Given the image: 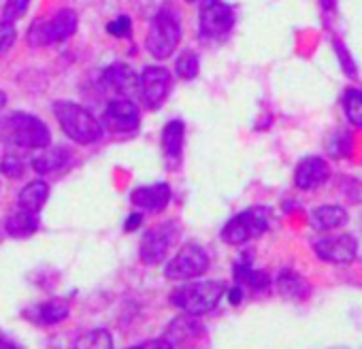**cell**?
Here are the masks:
<instances>
[{
	"label": "cell",
	"instance_id": "6da1fadb",
	"mask_svg": "<svg viewBox=\"0 0 362 349\" xmlns=\"http://www.w3.org/2000/svg\"><path fill=\"white\" fill-rule=\"evenodd\" d=\"M54 115L64 130V134L79 143V145H92L103 136L100 122L79 102L73 100H56L54 102Z\"/></svg>",
	"mask_w": 362,
	"mask_h": 349
},
{
	"label": "cell",
	"instance_id": "7a4b0ae2",
	"mask_svg": "<svg viewBox=\"0 0 362 349\" xmlns=\"http://www.w3.org/2000/svg\"><path fill=\"white\" fill-rule=\"evenodd\" d=\"M224 294H226V285L222 281H194L175 288L168 300L170 304L190 315H203L214 311Z\"/></svg>",
	"mask_w": 362,
	"mask_h": 349
},
{
	"label": "cell",
	"instance_id": "3957f363",
	"mask_svg": "<svg viewBox=\"0 0 362 349\" xmlns=\"http://www.w3.org/2000/svg\"><path fill=\"white\" fill-rule=\"evenodd\" d=\"M3 138L18 149H45L49 147L52 134L43 119L30 113H11L5 119Z\"/></svg>",
	"mask_w": 362,
	"mask_h": 349
},
{
	"label": "cell",
	"instance_id": "277c9868",
	"mask_svg": "<svg viewBox=\"0 0 362 349\" xmlns=\"http://www.w3.org/2000/svg\"><path fill=\"white\" fill-rule=\"evenodd\" d=\"M181 41V22L175 9L170 7H162L149 26L147 39H145V47L147 52L156 58V60H166L175 54L177 45Z\"/></svg>",
	"mask_w": 362,
	"mask_h": 349
},
{
	"label": "cell",
	"instance_id": "5b68a950",
	"mask_svg": "<svg viewBox=\"0 0 362 349\" xmlns=\"http://www.w3.org/2000/svg\"><path fill=\"white\" fill-rule=\"evenodd\" d=\"M271 226L273 211L264 205H256L228 220V224L222 228V241L228 245H243L252 239L262 237Z\"/></svg>",
	"mask_w": 362,
	"mask_h": 349
},
{
	"label": "cell",
	"instance_id": "8992f818",
	"mask_svg": "<svg viewBox=\"0 0 362 349\" xmlns=\"http://www.w3.org/2000/svg\"><path fill=\"white\" fill-rule=\"evenodd\" d=\"M79 24L77 11L73 9H60L52 18L37 20L30 30H28V43L30 47H45V45H56L66 41L69 37L75 35Z\"/></svg>",
	"mask_w": 362,
	"mask_h": 349
},
{
	"label": "cell",
	"instance_id": "52a82bcc",
	"mask_svg": "<svg viewBox=\"0 0 362 349\" xmlns=\"http://www.w3.org/2000/svg\"><path fill=\"white\" fill-rule=\"evenodd\" d=\"M162 338L168 349H205L207 347V328L199 315H179L164 330Z\"/></svg>",
	"mask_w": 362,
	"mask_h": 349
},
{
	"label": "cell",
	"instance_id": "ba28073f",
	"mask_svg": "<svg viewBox=\"0 0 362 349\" xmlns=\"http://www.w3.org/2000/svg\"><path fill=\"white\" fill-rule=\"evenodd\" d=\"M179 237H181V226L177 222H164V224L147 230L143 235V241L139 247L141 262L147 266L160 264L168 256L170 247L179 241Z\"/></svg>",
	"mask_w": 362,
	"mask_h": 349
},
{
	"label": "cell",
	"instance_id": "9c48e42d",
	"mask_svg": "<svg viewBox=\"0 0 362 349\" xmlns=\"http://www.w3.org/2000/svg\"><path fill=\"white\" fill-rule=\"evenodd\" d=\"M207 268H209V254L201 245L188 243L173 256V260L164 268V275L166 279L173 281H188L201 277L203 273H207Z\"/></svg>",
	"mask_w": 362,
	"mask_h": 349
},
{
	"label": "cell",
	"instance_id": "30bf717a",
	"mask_svg": "<svg viewBox=\"0 0 362 349\" xmlns=\"http://www.w3.org/2000/svg\"><path fill=\"white\" fill-rule=\"evenodd\" d=\"M235 26V9L224 0H201L199 28L205 39H224Z\"/></svg>",
	"mask_w": 362,
	"mask_h": 349
},
{
	"label": "cell",
	"instance_id": "8fae6325",
	"mask_svg": "<svg viewBox=\"0 0 362 349\" xmlns=\"http://www.w3.org/2000/svg\"><path fill=\"white\" fill-rule=\"evenodd\" d=\"M141 124L139 107L130 98H115L107 105L100 117V126L111 134H128L134 132Z\"/></svg>",
	"mask_w": 362,
	"mask_h": 349
},
{
	"label": "cell",
	"instance_id": "7c38bea8",
	"mask_svg": "<svg viewBox=\"0 0 362 349\" xmlns=\"http://www.w3.org/2000/svg\"><path fill=\"white\" fill-rule=\"evenodd\" d=\"M170 71L164 66H147L139 77V94L143 105L149 109H160L170 92Z\"/></svg>",
	"mask_w": 362,
	"mask_h": 349
},
{
	"label": "cell",
	"instance_id": "4fadbf2b",
	"mask_svg": "<svg viewBox=\"0 0 362 349\" xmlns=\"http://www.w3.org/2000/svg\"><path fill=\"white\" fill-rule=\"evenodd\" d=\"M313 252L320 260L330 264H349L356 260L358 241L351 235H330L313 241Z\"/></svg>",
	"mask_w": 362,
	"mask_h": 349
},
{
	"label": "cell",
	"instance_id": "5bb4252c",
	"mask_svg": "<svg viewBox=\"0 0 362 349\" xmlns=\"http://www.w3.org/2000/svg\"><path fill=\"white\" fill-rule=\"evenodd\" d=\"M330 174H332L330 164L324 158H320V155H307L294 168V186L298 190L311 192V190L322 188L330 179Z\"/></svg>",
	"mask_w": 362,
	"mask_h": 349
},
{
	"label": "cell",
	"instance_id": "9a60e30c",
	"mask_svg": "<svg viewBox=\"0 0 362 349\" xmlns=\"http://www.w3.org/2000/svg\"><path fill=\"white\" fill-rule=\"evenodd\" d=\"M100 83L103 88H107V92L115 94L117 98H130L132 94L139 92V75L128 64H122V62L107 66L103 71Z\"/></svg>",
	"mask_w": 362,
	"mask_h": 349
},
{
	"label": "cell",
	"instance_id": "2e32d148",
	"mask_svg": "<svg viewBox=\"0 0 362 349\" xmlns=\"http://www.w3.org/2000/svg\"><path fill=\"white\" fill-rule=\"evenodd\" d=\"M130 203L147 213H160L166 209L170 203V188L168 184H151V186H141L130 194Z\"/></svg>",
	"mask_w": 362,
	"mask_h": 349
},
{
	"label": "cell",
	"instance_id": "e0dca14e",
	"mask_svg": "<svg viewBox=\"0 0 362 349\" xmlns=\"http://www.w3.org/2000/svg\"><path fill=\"white\" fill-rule=\"evenodd\" d=\"M186 138V124L181 119H173L162 130V153L168 168H177L184 155V141Z\"/></svg>",
	"mask_w": 362,
	"mask_h": 349
},
{
	"label": "cell",
	"instance_id": "ac0fdd59",
	"mask_svg": "<svg viewBox=\"0 0 362 349\" xmlns=\"http://www.w3.org/2000/svg\"><path fill=\"white\" fill-rule=\"evenodd\" d=\"M275 285H277V292H279L286 300H292V302H303V300H307L309 294H311L309 281H307L303 275H298V273H294V271H290V268H284V271L277 275Z\"/></svg>",
	"mask_w": 362,
	"mask_h": 349
},
{
	"label": "cell",
	"instance_id": "d6986e66",
	"mask_svg": "<svg viewBox=\"0 0 362 349\" xmlns=\"http://www.w3.org/2000/svg\"><path fill=\"white\" fill-rule=\"evenodd\" d=\"M309 222L317 232H330L347 224V211L341 205H320L311 211Z\"/></svg>",
	"mask_w": 362,
	"mask_h": 349
},
{
	"label": "cell",
	"instance_id": "ffe728a7",
	"mask_svg": "<svg viewBox=\"0 0 362 349\" xmlns=\"http://www.w3.org/2000/svg\"><path fill=\"white\" fill-rule=\"evenodd\" d=\"M71 160V153L64 147H45V151H41L35 160H33V168L39 174H49V172H58L62 170Z\"/></svg>",
	"mask_w": 362,
	"mask_h": 349
},
{
	"label": "cell",
	"instance_id": "44dd1931",
	"mask_svg": "<svg viewBox=\"0 0 362 349\" xmlns=\"http://www.w3.org/2000/svg\"><path fill=\"white\" fill-rule=\"evenodd\" d=\"M235 279H237V285H241V288H252L254 292H264V290H269V285H271V277H269L264 271L252 268L250 260L237 262V266H235Z\"/></svg>",
	"mask_w": 362,
	"mask_h": 349
},
{
	"label": "cell",
	"instance_id": "7402d4cb",
	"mask_svg": "<svg viewBox=\"0 0 362 349\" xmlns=\"http://www.w3.org/2000/svg\"><path fill=\"white\" fill-rule=\"evenodd\" d=\"M5 228L13 239H28L39 230V213L18 209L13 215H9Z\"/></svg>",
	"mask_w": 362,
	"mask_h": 349
},
{
	"label": "cell",
	"instance_id": "603a6c76",
	"mask_svg": "<svg viewBox=\"0 0 362 349\" xmlns=\"http://www.w3.org/2000/svg\"><path fill=\"white\" fill-rule=\"evenodd\" d=\"M47 199H49V186L45 182H33L20 192L18 205L24 211L39 213L43 209V205L47 203Z\"/></svg>",
	"mask_w": 362,
	"mask_h": 349
},
{
	"label": "cell",
	"instance_id": "cb8c5ba5",
	"mask_svg": "<svg viewBox=\"0 0 362 349\" xmlns=\"http://www.w3.org/2000/svg\"><path fill=\"white\" fill-rule=\"evenodd\" d=\"M354 149V134L347 128H337L326 138V151L332 158H349Z\"/></svg>",
	"mask_w": 362,
	"mask_h": 349
},
{
	"label": "cell",
	"instance_id": "d4e9b609",
	"mask_svg": "<svg viewBox=\"0 0 362 349\" xmlns=\"http://www.w3.org/2000/svg\"><path fill=\"white\" fill-rule=\"evenodd\" d=\"M341 107H343L345 119H347L351 126L362 128V90H358V88H347V90L343 92Z\"/></svg>",
	"mask_w": 362,
	"mask_h": 349
},
{
	"label": "cell",
	"instance_id": "484cf974",
	"mask_svg": "<svg viewBox=\"0 0 362 349\" xmlns=\"http://www.w3.org/2000/svg\"><path fill=\"white\" fill-rule=\"evenodd\" d=\"M69 313H71V309H69L66 300H62V298H54V300L43 302V304L37 307V317H39V321H41V324H49V326H52V324L64 321V319L69 317Z\"/></svg>",
	"mask_w": 362,
	"mask_h": 349
},
{
	"label": "cell",
	"instance_id": "4316f807",
	"mask_svg": "<svg viewBox=\"0 0 362 349\" xmlns=\"http://www.w3.org/2000/svg\"><path fill=\"white\" fill-rule=\"evenodd\" d=\"M73 349H113V336H111L109 330L96 328V330H90V332L81 334L73 343Z\"/></svg>",
	"mask_w": 362,
	"mask_h": 349
},
{
	"label": "cell",
	"instance_id": "83f0119b",
	"mask_svg": "<svg viewBox=\"0 0 362 349\" xmlns=\"http://www.w3.org/2000/svg\"><path fill=\"white\" fill-rule=\"evenodd\" d=\"M201 71V62H199V56L197 52L192 49H186V52H181L175 60V75L179 79H184V81H192L197 79Z\"/></svg>",
	"mask_w": 362,
	"mask_h": 349
},
{
	"label": "cell",
	"instance_id": "f1b7e54d",
	"mask_svg": "<svg viewBox=\"0 0 362 349\" xmlns=\"http://www.w3.org/2000/svg\"><path fill=\"white\" fill-rule=\"evenodd\" d=\"M332 49H334V54H337V58H339L341 66H343V73H345L347 77H354V79H356V77H358L356 62H354L351 54L347 52V47L343 45V41L334 39V41H332Z\"/></svg>",
	"mask_w": 362,
	"mask_h": 349
},
{
	"label": "cell",
	"instance_id": "f546056e",
	"mask_svg": "<svg viewBox=\"0 0 362 349\" xmlns=\"http://www.w3.org/2000/svg\"><path fill=\"white\" fill-rule=\"evenodd\" d=\"M28 7H30V0H7L5 7H3V20L16 22V20L24 18Z\"/></svg>",
	"mask_w": 362,
	"mask_h": 349
},
{
	"label": "cell",
	"instance_id": "4dcf8cb0",
	"mask_svg": "<svg viewBox=\"0 0 362 349\" xmlns=\"http://www.w3.org/2000/svg\"><path fill=\"white\" fill-rule=\"evenodd\" d=\"M107 32L115 39H128L130 32H132V22L128 16H122V18H115L111 24H107Z\"/></svg>",
	"mask_w": 362,
	"mask_h": 349
},
{
	"label": "cell",
	"instance_id": "1f68e13d",
	"mask_svg": "<svg viewBox=\"0 0 362 349\" xmlns=\"http://www.w3.org/2000/svg\"><path fill=\"white\" fill-rule=\"evenodd\" d=\"M16 39H18V30H16L13 22H7V20L0 22V54L9 52L11 45L16 43Z\"/></svg>",
	"mask_w": 362,
	"mask_h": 349
},
{
	"label": "cell",
	"instance_id": "d6a6232c",
	"mask_svg": "<svg viewBox=\"0 0 362 349\" xmlns=\"http://www.w3.org/2000/svg\"><path fill=\"white\" fill-rule=\"evenodd\" d=\"M0 172L7 174L11 179H18L24 174V162L18 155H7L3 162H0Z\"/></svg>",
	"mask_w": 362,
	"mask_h": 349
},
{
	"label": "cell",
	"instance_id": "836d02e7",
	"mask_svg": "<svg viewBox=\"0 0 362 349\" xmlns=\"http://www.w3.org/2000/svg\"><path fill=\"white\" fill-rule=\"evenodd\" d=\"M128 349H168V345H166L164 338H153V341H145V343L128 347Z\"/></svg>",
	"mask_w": 362,
	"mask_h": 349
},
{
	"label": "cell",
	"instance_id": "e575fe53",
	"mask_svg": "<svg viewBox=\"0 0 362 349\" xmlns=\"http://www.w3.org/2000/svg\"><path fill=\"white\" fill-rule=\"evenodd\" d=\"M228 300H230V304H239V302L243 300V288H241V285L230 288V292H228Z\"/></svg>",
	"mask_w": 362,
	"mask_h": 349
},
{
	"label": "cell",
	"instance_id": "d590c367",
	"mask_svg": "<svg viewBox=\"0 0 362 349\" xmlns=\"http://www.w3.org/2000/svg\"><path fill=\"white\" fill-rule=\"evenodd\" d=\"M141 220H143V215L141 213H132L130 218H128V224H126V230L130 232V230H134L139 224H141Z\"/></svg>",
	"mask_w": 362,
	"mask_h": 349
},
{
	"label": "cell",
	"instance_id": "8d00e7d4",
	"mask_svg": "<svg viewBox=\"0 0 362 349\" xmlns=\"http://www.w3.org/2000/svg\"><path fill=\"white\" fill-rule=\"evenodd\" d=\"M0 349H20L9 336H5L3 332H0Z\"/></svg>",
	"mask_w": 362,
	"mask_h": 349
},
{
	"label": "cell",
	"instance_id": "74e56055",
	"mask_svg": "<svg viewBox=\"0 0 362 349\" xmlns=\"http://www.w3.org/2000/svg\"><path fill=\"white\" fill-rule=\"evenodd\" d=\"M320 5H322V9L324 11H334V7H337V0H320Z\"/></svg>",
	"mask_w": 362,
	"mask_h": 349
},
{
	"label": "cell",
	"instance_id": "f35d334b",
	"mask_svg": "<svg viewBox=\"0 0 362 349\" xmlns=\"http://www.w3.org/2000/svg\"><path fill=\"white\" fill-rule=\"evenodd\" d=\"M5 102H7V94L0 90V111H3V107H5Z\"/></svg>",
	"mask_w": 362,
	"mask_h": 349
},
{
	"label": "cell",
	"instance_id": "ab89813d",
	"mask_svg": "<svg viewBox=\"0 0 362 349\" xmlns=\"http://www.w3.org/2000/svg\"><path fill=\"white\" fill-rule=\"evenodd\" d=\"M186 3H197V0H186Z\"/></svg>",
	"mask_w": 362,
	"mask_h": 349
}]
</instances>
